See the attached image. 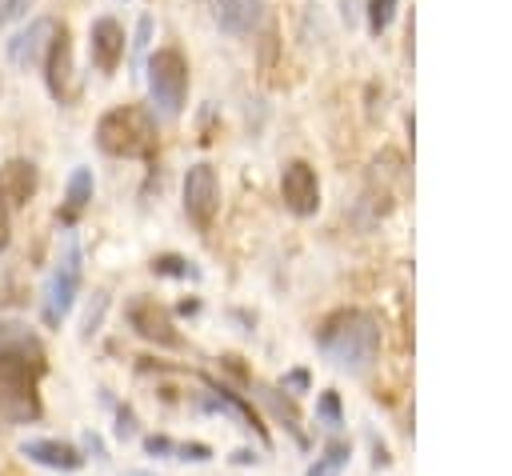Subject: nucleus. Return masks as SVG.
Listing matches in <instances>:
<instances>
[{"label":"nucleus","instance_id":"obj_1","mask_svg":"<svg viewBox=\"0 0 512 476\" xmlns=\"http://www.w3.org/2000/svg\"><path fill=\"white\" fill-rule=\"evenodd\" d=\"M48 376V348L36 328L0 320V416L8 424H36L44 416L40 380Z\"/></svg>","mask_w":512,"mask_h":476},{"label":"nucleus","instance_id":"obj_2","mask_svg":"<svg viewBox=\"0 0 512 476\" xmlns=\"http://www.w3.org/2000/svg\"><path fill=\"white\" fill-rule=\"evenodd\" d=\"M380 320L368 308H336L316 328V348L344 372H364L380 356Z\"/></svg>","mask_w":512,"mask_h":476},{"label":"nucleus","instance_id":"obj_3","mask_svg":"<svg viewBox=\"0 0 512 476\" xmlns=\"http://www.w3.org/2000/svg\"><path fill=\"white\" fill-rule=\"evenodd\" d=\"M96 148L104 156H120V160L156 156V112H148L144 104L108 108L96 120Z\"/></svg>","mask_w":512,"mask_h":476},{"label":"nucleus","instance_id":"obj_4","mask_svg":"<svg viewBox=\"0 0 512 476\" xmlns=\"http://www.w3.org/2000/svg\"><path fill=\"white\" fill-rule=\"evenodd\" d=\"M80 284H84V252H80V240L72 232H64L56 244L52 272L44 276V288H40V320L48 328L64 324V316L72 312V304L80 296Z\"/></svg>","mask_w":512,"mask_h":476},{"label":"nucleus","instance_id":"obj_5","mask_svg":"<svg viewBox=\"0 0 512 476\" xmlns=\"http://www.w3.org/2000/svg\"><path fill=\"white\" fill-rule=\"evenodd\" d=\"M144 76H148L152 108L160 116H180L184 100H188V60H184V52L180 48H156L144 64Z\"/></svg>","mask_w":512,"mask_h":476},{"label":"nucleus","instance_id":"obj_6","mask_svg":"<svg viewBox=\"0 0 512 476\" xmlns=\"http://www.w3.org/2000/svg\"><path fill=\"white\" fill-rule=\"evenodd\" d=\"M124 320H128V328H132L140 340H148V344H156V348H180V344H184V336L176 332L172 312H168L156 296H132V300L124 304Z\"/></svg>","mask_w":512,"mask_h":476},{"label":"nucleus","instance_id":"obj_7","mask_svg":"<svg viewBox=\"0 0 512 476\" xmlns=\"http://www.w3.org/2000/svg\"><path fill=\"white\" fill-rule=\"evenodd\" d=\"M184 212L200 232H208L220 212V180H216V168L204 160L184 172Z\"/></svg>","mask_w":512,"mask_h":476},{"label":"nucleus","instance_id":"obj_8","mask_svg":"<svg viewBox=\"0 0 512 476\" xmlns=\"http://www.w3.org/2000/svg\"><path fill=\"white\" fill-rule=\"evenodd\" d=\"M280 200L292 216H316L320 208V180H316V168L308 160H288L284 172H280Z\"/></svg>","mask_w":512,"mask_h":476},{"label":"nucleus","instance_id":"obj_9","mask_svg":"<svg viewBox=\"0 0 512 476\" xmlns=\"http://www.w3.org/2000/svg\"><path fill=\"white\" fill-rule=\"evenodd\" d=\"M124 40H128V32H124V24H120L116 16H96V20H92V28H88V56H92L96 72L112 76V72L120 68V60H124Z\"/></svg>","mask_w":512,"mask_h":476},{"label":"nucleus","instance_id":"obj_10","mask_svg":"<svg viewBox=\"0 0 512 476\" xmlns=\"http://www.w3.org/2000/svg\"><path fill=\"white\" fill-rule=\"evenodd\" d=\"M40 68H44V84H48L52 100L56 104H68L76 96V84H72V44H68V28L64 24L56 28V36H52Z\"/></svg>","mask_w":512,"mask_h":476},{"label":"nucleus","instance_id":"obj_11","mask_svg":"<svg viewBox=\"0 0 512 476\" xmlns=\"http://www.w3.org/2000/svg\"><path fill=\"white\" fill-rule=\"evenodd\" d=\"M56 20L52 16H36L28 28H20L12 40H8V60L16 64V68H40L44 64V52H48V44H52V36H56Z\"/></svg>","mask_w":512,"mask_h":476},{"label":"nucleus","instance_id":"obj_12","mask_svg":"<svg viewBox=\"0 0 512 476\" xmlns=\"http://www.w3.org/2000/svg\"><path fill=\"white\" fill-rule=\"evenodd\" d=\"M20 456L48 468V472H80L84 468V452L68 440H52V436H32L20 440Z\"/></svg>","mask_w":512,"mask_h":476},{"label":"nucleus","instance_id":"obj_13","mask_svg":"<svg viewBox=\"0 0 512 476\" xmlns=\"http://www.w3.org/2000/svg\"><path fill=\"white\" fill-rule=\"evenodd\" d=\"M36 164L24 160V156H12L0 164V204L4 208H24L36 192Z\"/></svg>","mask_w":512,"mask_h":476},{"label":"nucleus","instance_id":"obj_14","mask_svg":"<svg viewBox=\"0 0 512 476\" xmlns=\"http://www.w3.org/2000/svg\"><path fill=\"white\" fill-rule=\"evenodd\" d=\"M260 12H264V0H212L216 24H220L224 32H232V36L252 32L256 20H260Z\"/></svg>","mask_w":512,"mask_h":476},{"label":"nucleus","instance_id":"obj_15","mask_svg":"<svg viewBox=\"0 0 512 476\" xmlns=\"http://www.w3.org/2000/svg\"><path fill=\"white\" fill-rule=\"evenodd\" d=\"M204 384H208V392H212V408H220V412L236 416V420H240V428H252L256 436H264V424H260L256 408H252L236 388H228V384H220V380H212V376H204Z\"/></svg>","mask_w":512,"mask_h":476},{"label":"nucleus","instance_id":"obj_16","mask_svg":"<svg viewBox=\"0 0 512 476\" xmlns=\"http://www.w3.org/2000/svg\"><path fill=\"white\" fill-rule=\"evenodd\" d=\"M92 192H96V180H92V168H76L68 176V188H64V208H60V224L72 228L80 220V212L92 204Z\"/></svg>","mask_w":512,"mask_h":476},{"label":"nucleus","instance_id":"obj_17","mask_svg":"<svg viewBox=\"0 0 512 476\" xmlns=\"http://www.w3.org/2000/svg\"><path fill=\"white\" fill-rule=\"evenodd\" d=\"M144 452L160 456V460H192V464L212 460L208 444H200V440H172V436H144Z\"/></svg>","mask_w":512,"mask_h":476},{"label":"nucleus","instance_id":"obj_18","mask_svg":"<svg viewBox=\"0 0 512 476\" xmlns=\"http://www.w3.org/2000/svg\"><path fill=\"white\" fill-rule=\"evenodd\" d=\"M348 456H352L348 440H332V444H324V452L316 456V464L304 476H340L348 468Z\"/></svg>","mask_w":512,"mask_h":476},{"label":"nucleus","instance_id":"obj_19","mask_svg":"<svg viewBox=\"0 0 512 476\" xmlns=\"http://www.w3.org/2000/svg\"><path fill=\"white\" fill-rule=\"evenodd\" d=\"M152 272L156 276H172V280H200V268L176 252H164V256H152Z\"/></svg>","mask_w":512,"mask_h":476},{"label":"nucleus","instance_id":"obj_20","mask_svg":"<svg viewBox=\"0 0 512 476\" xmlns=\"http://www.w3.org/2000/svg\"><path fill=\"white\" fill-rule=\"evenodd\" d=\"M396 8H400V0H368V4H364L368 32H372V36H384L388 24H392V16H396Z\"/></svg>","mask_w":512,"mask_h":476},{"label":"nucleus","instance_id":"obj_21","mask_svg":"<svg viewBox=\"0 0 512 476\" xmlns=\"http://www.w3.org/2000/svg\"><path fill=\"white\" fill-rule=\"evenodd\" d=\"M256 392H260V400H264V404L276 412V420H284V424H288V428L300 436V424H296V408H292L288 400H280V396H276V388H264V384H256Z\"/></svg>","mask_w":512,"mask_h":476},{"label":"nucleus","instance_id":"obj_22","mask_svg":"<svg viewBox=\"0 0 512 476\" xmlns=\"http://www.w3.org/2000/svg\"><path fill=\"white\" fill-rule=\"evenodd\" d=\"M316 420L320 424H328V428H340L344 424V412H340V396L328 388V392H320V400H316Z\"/></svg>","mask_w":512,"mask_h":476},{"label":"nucleus","instance_id":"obj_23","mask_svg":"<svg viewBox=\"0 0 512 476\" xmlns=\"http://www.w3.org/2000/svg\"><path fill=\"white\" fill-rule=\"evenodd\" d=\"M24 12H28V0H0V28L12 24V20H20Z\"/></svg>","mask_w":512,"mask_h":476},{"label":"nucleus","instance_id":"obj_24","mask_svg":"<svg viewBox=\"0 0 512 476\" xmlns=\"http://www.w3.org/2000/svg\"><path fill=\"white\" fill-rule=\"evenodd\" d=\"M284 392H292V396L308 392V372H304V368H292V372L284 376Z\"/></svg>","mask_w":512,"mask_h":476},{"label":"nucleus","instance_id":"obj_25","mask_svg":"<svg viewBox=\"0 0 512 476\" xmlns=\"http://www.w3.org/2000/svg\"><path fill=\"white\" fill-rule=\"evenodd\" d=\"M148 32H152V16H140V20H136V40H132V48H136V52L148 44Z\"/></svg>","mask_w":512,"mask_h":476},{"label":"nucleus","instance_id":"obj_26","mask_svg":"<svg viewBox=\"0 0 512 476\" xmlns=\"http://www.w3.org/2000/svg\"><path fill=\"white\" fill-rule=\"evenodd\" d=\"M132 432H136V424H132V412H128V408H120V424H116V436H120V440H128Z\"/></svg>","mask_w":512,"mask_h":476},{"label":"nucleus","instance_id":"obj_27","mask_svg":"<svg viewBox=\"0 0 512 476\" xmlns=\"http://www.w3.org/2000/svg\"><path fill=\"white\" fill-rule=\"evenodd\" d=\"M8 240H12V220H8V208L0 204V252L8 248Z\"/></svg>","mask_w":512,"mask_h":476},{"label":"nucleus","instance_id":"obj_28","mask_svg":"<svg viewBox=\"0 0 512 476\" xmlns=\"http://www.w3.org/2000/svg\"><path fill=\"white\" fill-rule=\"evenodd\" d=\"M84 448H88V452H96V460H104V444H100V436H92V432H88V436H84Z\"/></svg>","mask_w":512,"mask_h":476},{"label":"nucleus","instance_id":"obj_29","mask_svg":"<svg viewBox=\"0 0 512 476\" xmlns=\"http://www.w3.org/2000/svg\"><path fill=\"white\" fill-rule=\"evenodd\" d=\"M128 476H148V472H128Z\"/></svg>","mask_w":512,"mask_h":476}]
</instances>
